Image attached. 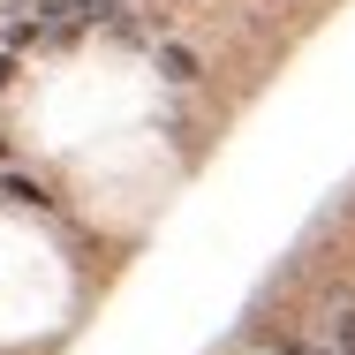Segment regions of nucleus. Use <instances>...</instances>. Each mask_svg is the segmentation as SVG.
<instances>
[{"instance_id": "obj_3", "label": "nucleus", "mask_w": 355, "mask_h": 355, "mask_svg": "<svg viewBox=\"0 0 355 355\" xmlns=\"http://www.w3.org/2000/svg\"><path fill=\"white\" fill-rule=\"evenodd\" d=\"M8 76H15V53H0V83H8Z\"/></svg>"}, {"instance_id": "obj_1", "label": "nucleus", "mask_w": 355, "mask_h": 355, "mask_svg": "<svg viewBox=\"0 0 355 355\" xmlns=\"http://www.w3.org/2000/svg\"><path fill=\"white\" fill-rule=\"evenodd\" d=\"M159 76H174V83H197V53H189V46H159Z\"/></svg>"}, {"instance_id": "obj_2", "label": "nucleus", "mask_w": 355, "mask_h": 355, "mask_svg": "<svg viewBox=\"0 0 355 355\" xmlns=\"http://www.w3.org/2000/svg\"><path fill=\"white\" fill-rule=\"evenodd\" d=\"M333 355H355V310L340 318V325H333Z\"/></svg>"}]
</instances>
